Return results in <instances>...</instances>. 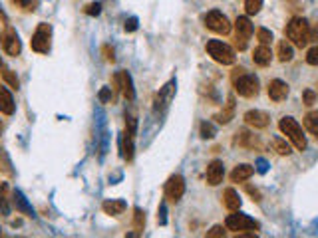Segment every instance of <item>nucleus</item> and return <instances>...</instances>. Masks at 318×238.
<instances>
[{"instance_id":"1","label":"nucleus","mask_w":318,"mask_h":238,"mask_svg":"<svg viewBox=\"0 0 318 238\" xmlns=\"http://www.w3.org/2000/svg\"><path fill=\"white\" fill-rule=\"evenodd\" d=\"M286 38L296 48H304L310 42V24L304 18H292L286 24Z\"/></svg>"},{"instance_id":"2","label":"nucleus","mask_w":318,"mask_h":238,"mask_svg":"<svg viewBox=\"0 0 318 238\" xmlns=\"http://www.w3.org/2000/svg\"><path fill=\"white\" fill-rule=\"evenodd\" d=\"M279 127L283 131V135H286V139L299 149V151H304L306 149V137L302 135V127L294 121L292 117H283L279 121Z\"/></svg>"},{"instance_id":"3","label":"nucleus","mask_w":318,"mask_h":238,"mask_svg":"<svg viewBox=\"0 0 318 238\" xmlns=\"http://www.w3.org/2000/svg\"><path fill=\"white\" fill-rule=\"evenodd\" d=\"M207 52L221 66H231V64H235L233 48L227 46V44H223V42H219V40H209L207 42Z\"/></svg>"},{"instance_id":"4","label":"nucleus","mask_w":318,"mask_h":238,"mask_svg":"<svg viewBox=\"0 0 318 238\" xmlns=\"http://www.w3.org/2000/svg\"><path fill=\"white\" fill-rule=\"evenodd\" d=\"M50 44H52V28L50 24H38L36 32H34L32 40H30V46H32L34 52L38 54H48L50 50Z\"/></svg>"},{"instance_id":"5","label":"nucleus","mask_w":318,"mask_h":238,"mask_svg":"<svg viewBox=\"0 0 318 238\" xmlns=\"http://www.w3.org/2000/svg\"><path fill=\"white\" fill-rule=\"evenodd\" d=\"M235 91L241 96V98H255L259 93V80L257 76L252 74H243L239 76L237 80H233Z\"/></svg>"},{"instance_id":"6","label":"nucleus","mask_w":318,"mask_h":238,"mask_svg":"<svg viewBox=\"0 0 318 238\" xmlns=\"http://www.w3.org/2000/svg\"><path fill=\"white\" fill-rule=\"evenodd\" d=\"M205 26H207L209 30H213V32L223 34V36L231 32V22H229V18L225 16L223 12H219V10H211V12L205 14Z\"/></svg>"},{"instance_id":"7","label":"nucleus","mask_w":318,"mask_h":238,"mask_svg":"<svg viewBox=\"0 0 318 238\" xmlns=\"http://www.w3.org/2000/svg\"><path fill=\"white\" fill-rule=\"evenodd\" d=\"M252 34V24L247 16H239L235 20V46L239 50H245L247 48V42Z\"/></svg>"},{"instance_id":"8","label":"nucleus","mask_w":318,"mask_h":238,"mask_svg":"<svg viewBox=\"0 0 318 238\" xmlns=\"http://www.w3.org/2000/svg\"><path fill=\"white\" fill-rule=\"evenodd\" d=\"M225 226L229 228V230H235V232H241V230H257L259 228V222H255L251 217H247V215H229L227 219H225Z\"/></svg>"},{"instance_id":"9","label":"nucleus","mask_w":318,"mask_h":238,"mask_svg":"<svg viewBox=\"0 0 318 238\" xmlns=\"http://www.w3.org/2000/svg\"><path fill=\"white\" fill-rule=\"evenodd\" d=\"M185 193V181L181 175H173L169 177V181L165 183V199L169 203H179Z\"/></svg>"},{"instance_id":"10","label":"nucleus","mask_w":318,"mask_h":238,"mask_svg":"<svg viewBox=\"0 0 318 238\" xmlns=\"http://www.w3.org/2000/svg\"><path fill=\"white\" fill-rule=\"evenodd\" d=\"M173 93H175V82H169L165 84L161 89H159V93L155 96V105H153V109L155 111H163V109H167V105L171 103L173 100Z\"/></svg>"},{"instance_id":"11","label":"nucleus","mask_w":318,"mask_h":238,"mask_svg":"<svg viewBox=\"0 0 318 238\" xmlns=\"http://www.w3.org/2000/svg\"><path fill=\"white\" fill-rule=\"evenodd\" d=\"M2 46H4V52H6L8 56H20L22 44H20V38H18L14 28H8L6 34L2 36Z\"/></svg>"},{"instance_id":"12","label":"nucleus","mask_w":318,"mask_h":238,"mask_svg":"<svg viewBox=\"0 0 318 238\" xmlns=\"http://www.w3.org/2000/svg\"><path fill=\"white\" fill-rule=\"evenodd\" d=\"M223 177H225V167H223V161H211L209 163V167H207V173H205V179H207V183L211 185V187H217L223 183Z\"/></svg>"},{"instance_id":"13","label":"nucleus","mask_w":318,"mask_h":238,"mask_svg":"<svg viewBox=\"0 0 318 238\" xmlns=\"http://www.w3.org/2000/svg\"><path fill=\"white\" fill-rule=\"evenodd\" d=\"M268 121H270L268 115L265 111H261V109H251V111L245 113V123L255 127V129H265V127H268Z\"/></svg>"},{"instance_id":"14","label":"nucleus","mask_w":318,"mask_h":238,"mask_svg":"<svg viewBox=\"0 0 318 238\" xmlns=\"http://www.w3.org/2000/svg\"><path fill=\"white\" fill-rule=\"evenodd\" d=\"M117 80H119V91L123 93V98L128 102H134L135 89H134V82H132V76L121 69V72H117Z\"/></svg>"},{"instance_id":"15","label":"nucleus","mask_w":318,"mask_h":238,"mask_svg":"<svg viewBox=\"0 0 318 238\" xmlns=\"http://www.w3.org/2000/svg\"><path fill=\"white\" fill-rule=\"evenodd\" d=\"M268 98L277 103L285 102L286 98H288V85L283 80H272L268 84Z\"/></svg>"},{"instance_id":"16","label":"nucleus","mask_w":318,"mask_h":238,"mask_svg":"<svg viewBox=\"0 0 318 238\" xmlns=\"http://www.w3.org/2000/svg\"><path fill=\"white\" fill-rule=\"evenodd\" d=\"M235 145L245 147V149H252V147H259V139H257L255 135H251L247 129H241V131H237Z\"/></svg>"},{"instance_id":"17","label":"nucleus","mask_w":318,"mask_h":238,"mask_svg":"<svg viewBox=\"0 0 318 238\" xmlns=\"http://www.w3.org/2000/svg\"><path fill=\"white\" fill-rule=\"evenodd\" d=\"M252 60H255V64L257 66H268L270 64V60H272V54H270V48H268L267 44H261L259 48H255L252 52Z\"/></svg>"},{"instance_id":"18","label":"nucleus","mask_w":318,"mask_h":238,"mask_svg":"<svg viewBox=\"0 0 318 238\" xmlns=\"http://www.w3.org/2000/svg\"><path fill=\"white\" fill-rule=\"evenodd\" d=\"M0 113H4V115L14 113V100L6 87H0Z\"/></svg>"},{"instance_id":"19","label":"nucleus","mask_w":318,"mask_h":238,"mask_svg":"<svg viewBox=\"0 0 318 238\" xmlns=\"http://www.w3.org/2000/svg\"><path fill=\"white\" fill-rule=\"evenodd\" d=\"M252 175H255V169H252L251 165H239L231 173V181L233 183H245V181L251 179Z\"/></svg>"},{"instance_id":"20","label":"nucleus","mask_w":318,"mask_h":238,"mask_svg":"<svg viewBox=\"0 0 318 238\" xmlns=\"http://www.w3.org/2000/svg\"><path fill=\"white\" fill-rule=\"evenodd\" d=\"M134 133L130 131H123V137H121V155L125 161H132L134 159Z\"/></svg>"},{"instance_id":"21","label":"nucleus","mask_w":318,"mask_h":238,"mask_svg":"<svg viewBox=\"0 0 318 238\" xmlns=\"http://www.w3.org/2000/svg\"><path fill=\"white\" fill-rule=\"evenodd\" d=\"M223 204H225V208L231 210V212L241 208V199H239V195L235 193V188H227V191L223 193Z\"/></svg>"},{"instance_id":"22","label":"nucleus","mask_w":318,"mask_h":238,"mask_svg":"<svg viewBox=\"0 0 318 238\" xmlns=\"http://www.w3.org/2000/svg\"><path fill=\"white\" fill-rule=\"evenodd\" d=\"M235 115V98L233 96H229V100H227V107L219 113V115H215V119H217V123H221V125H227L231 119H233Z\"/></svg>"},{"instance_id":"23","label":"nucleus","mask_w":318,"mask_h":238,"mask_svg":"<svg viewBox=\"0 0 318 238\" xmlns=\"http://www.w3.org/2000/svg\"><path fill=\"white\" fill-rule=\"evenodd\" d=\"M101 208H103V212L110 215V217H119V215L125 210V203L112 199V201H105V203L101 204Z\"/></svg>"},{"instance_id":"24","label":"nucleus","mask_w":318,"mask_h":238,"mask_svg":"<svg viewBox=\"0 0 318 238\" xmlns=\"http://www.w3.org/2000/svg\"><path fill=\"white\" fill-rule=\"evenodd\" d=\"M14 204H16V210H20L22 215H26V217H32V206L28 204V201L24 199V195L20 193V191H14Z\"/></svg>"},{"instance_id":"25","label":"nucleus","mask_w":318,"mask_h":238,"mask_svg":"<svg viewBox=\"0 0 318 238\" xmlns=\"http://www.w3.org/2000/svg\"><path fill=\"white\" fill-rule=\"evenodd\" d=\"M292 56H294L292 46H290L286 40H281V42H279V60H281V62H290Z\"/></svg>"},{"instance_id":"26","label":"nucleus","mask_w":318,"mask_h":238,"mask_svg":"<svg viewBox=\"0 0 318 238\" xmlns=\"http://www.w3.org/2000/svg\"><path fill=\"white\" fill-rule=\"evenodd\" d=\"M304 127H306L310 133L318 135V111H308V113L304 115Z\"/></svg>"},{"instance_id":"27","label":"nucleus","mask_w":318,"mask_h":238,"mask_svg":"<svg viewBox=\"0 0 318 238\" xmlns=\"http://www.w3.org/2000/svg\"><path fill=\"white\" fill-rule=\"evenodd\" d=\"M270 145H272V149H274L277 153H279V155H283V157H285V155H290V153H292V149H290V145L286 143L285 139H281V137H274V139L270 141Z\"/></svg>"},{"instance_id":"28","label":"nucleus","mask_w":318,"mask_h":238,"mask_svg":"<svg viewBox=\"0 0 318 238\" xmlns=\"http://www.w3.org/2000/svg\"><path fill=\"white\" fill-rule=\"evenodd\" d=\"M12 4L18 6L20 10H24V12H34L38 8L40 0H12Z\"/></svg>"},{"instance_id":"29","label":"nucleus","mask_w":318,"mask_h":238,"mask_svg":"<svg viewBox=\"0 0 318 238\" xmlns=\"http://www.w3.org/2000/svg\"><path fill=\"white\" fill-rule=\"evenodd\" d=\"M261 8H263V0H245V10H247L249 16L259 14Z\"/></svg>"},{"instance_id":"30","label":"nucleus","mask_w":318,"mask_h":238,"mask_svg":"<svg viewBox=\"0 0 318 238\" xmlns=\"http://www.w3.org/2000/svg\"><path fill=\"white\" fill-rule=\"evenodd\" d=\"M2 80H4L6 84L10 85L12 89H18V87H20V82H18V76H16V74H14V72H12V69H4V72H2Z\"/></svg>"},{"instance_id":"31","label":"nucleus","mask_w":318,"mask_h":238,"mask_svg":"<svg viewBox=\"0 0 318 238\" xmlns=\"http://www.w3.org/2000/svg\"><path fill=\"white\" fill-rule=\"evenodd\" d=\"M134 226L137 232H141L143 230V226H145V217H143V212H141V208H135V215H134Z\"/></svg>"},{"instance_id":"32","label":"nucleus","mask_w":318,"mask_h":238,"mask_svg":"<svg viewBox=\"0 0 318 238\" xmlns=\"http://www.w3.org/2000/svg\"><path fill=\"white\" fill-rule=\"evenodd\" d=\"M257 38H259L261 44H270L272 42V34H270V30H267V28H259L257 30Z\"/></svg>"},{"instance_id":"33","label":"nucleus","mask_w":318,"mask_h":238,"mask_svg":"<svg viewBox=\"0 0 318 238\" xmlns=\"http://www.w3.org/2000/svg\"><path fill=\"white\" fill-rule=\"evenodd\" d=\"M302 103L304 105H314L316 103V93L312 89H304L302 91Z\"/></svg>"},{"instance_id":"34","label":"nucleus","mask_w":318,"mask_h":238,"mask_svg":"<svg viewBox=\"0 0 318 238\" xmlns=\"http://www.w3.org/2000/svg\"><path fill=\"white\" fill-rule=\"evenodd\" d=\"M88 16H98L101 12V4L100 2H92V4H88L86 6V10H84Z\"/></svg>"},{"instance_id":"35","label":"nucleus","mask_w":318,"mask_h":238,"mask_svg":"<svg viewBox=\"0 0 318 238\" xmlns=\"http://www.w3.org/2000/svg\"><path fill=\"white\" fill-rule=\"evenodd\" d=\"M201 137L203 139H211L215 137V127L211 123H201Z\"/></svg>"},{"instance_id":"36","label":"nucleus","mask_w":318,"mask_h":238,"mask_svg":"<svg viewBox=\"0 0 318 238\" xmlns=\"http://www.w3.org/2000/svg\"><path fill=\"white\" fill-rule=\"evenodd\" d=\"M306 64L318 66V46H314V48L308 50V54H306Z\"/></svg>"},{"instance_id":"37","label":"nucleus","mask_w":318,"mask_h":238,"mask_svg":"<svg viewBox=\"0 0 318 238\" xmlns=\"http://www.w3.org/2000/svg\"><path fill=\"white\" fill-rule=\"evenodd\" d=\"M98 98H100L101 103L112 102V87H101L100 93H98Z\"/></svg>"},{"instance_id":"38","label":"nucleus","mask_w":318,"mask_h":238,"mask_svg":"<svg viewBox=\"0 0 318 238\" xmlns=\"http://www.w3.org/2000/svg\"><path fill=\"white\" fill-rule=\"evenodd\" d=\"M101 52H103V58H105L108 62H114V60H116V50H114L112 46H108V44H105V46L101 48Z\"/></svg>"},{"instance_id":"39","label":"nucleus","mask_w":318,"mask_h":238,"mask_svg":"<svg viewBox=\"0 0 318 238\" xmlns=\"http://www.w3.org/2000/svg\"><path fill=\"white\" fill-rule=\"evenodd\" d=\"M207 236L213 238V236H225V230H223V226H213L209 232H207Z\"/></svg>"},{"instance_id":"40","label":"nucleus","mask_w":318,"mask_h":238,"mask_svg":"<svg viewBox=\"0 0 318 238\" xmlns=\"http://www.w3.org/2000/svg\"><path fill=\"white\" fill-rule=\"evenodd\" d=\"M125 30H128V32H135V30H137V18L125 20Z\"/></svg>"},{"instance_id":"41","label":"nucleus","mask_w":318,"mask_h":238,"mask_svg":"<svg viewBox=\"0 0 318 238\" xmlns=\"http://www.w3.org/2000/svg\"><path fill=\"white\" fill-rule=\"evenodd\" d=\"M259 171H261V173L267 171V161H265V159H259Z\"/></svg>"},{"instance_id":"42","label":"nucleus","mask_w":318,"mask_h":238,"mask_svg":"<svg viewBox=\"0 0 318 238\" xmlns=\"http://www.w3.org/2000/svg\"><path fill=\"white\" fill-rule=\"evenodd\" d=\"M0 133H2V123H0Z\"/></svg>"},{"instance_id":"43","label":"nucleus","mask_w":318,"mask_h":238,"mask_svg":"<svg viewBox=\"0 0 318 238\" xmlns=\"http://www.w3.org/2000/svg\"><path fill=\"white\" fill-rule=\"evenodd\" d=\"M0 42H2V36H0Z\"/></svg>"},{"instance_id":"44","label":"nucleus","mask_w":318,"mask_h":238,"mask_svg":"<svg viewBox=\"0 0 318 238\" xmlns=\"http://www.w3.org/2000/svg\"><path fill=\"white\" fill-rule=\"evenodd\" d=\"M0 66H2V62H0Z\"/></svg>"}]
</instances>
